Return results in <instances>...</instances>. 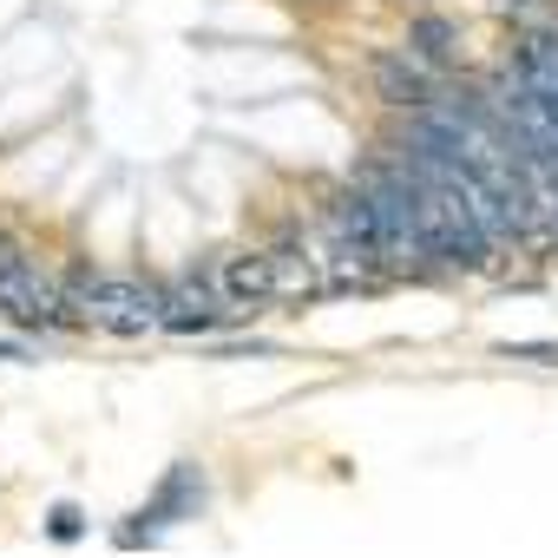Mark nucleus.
<instances>
[{
	"label": "nucleus",
	"mask_w": 558,
	"mask_h": 558,
	"mask_svg": "<svg viewBox=\"0 0 558 558\" xmlns=\"http://www.w3.org/2000/svg\"><path fill=\"white\" fill-rule=\"evenodd\" d=\"M66 303L80 323L112 329V336H145L165 323V290H145L132 276H106V269H66Z\"/></svg>",
	"instance_id": "obj_1"
},
{
	"label": "nucleus",
	"mask_w": 558,
	"mask_h": 558,
	"mask_svg": "<svg viewBox=\"0 0 558 558\" xmlns=\"http://www.w3.org/2000/svg\"><path fill=\"white\" fill-rule=\"evenodd\" d=\"M362 197L375 210V230H381V256L395 269H421L434 250H427V230H421V210H414V178L408 165H368L362 178Z\"/></svg>",
	"instance_id": "obj_2"
},
{
	"label": "nucleus",
	"mask_w": 558,
	"mask_h": 558,
	"mask_svg": "<svg viewBox=\"0 0 558 558\" xmlns=\"http://www.w3.org/2000/svg\"><path fill=\"white\" fill-rule=\"evenodd\" d=\"M0 310H8L14 323H27V329H60L66 310H73L66 283H53V276L8 236H0Z\"/></svg>",
	"instance_id": "obj_3"
},
{
	"label": "nucleus",
	"mask_w": 558,
	"mask_h": 558,
	"mask_svg": "<svg viewBox=\"0 0 558 558\" xmlns=\"http://www.w3.org/2000/svg\"><path fill=\"white\" fill-rule=\"evenodd\" d=\"M197 512H204V473H197V466H178V473L165 480V493H158V499H151V506L138 512L145 525H125V532H119V545L158 538L165 525H178V519H197Z\"/></svg>",
	"instance_id": "obj_4"
},
{
	"label": "nucleus",
	"mask_w": 558,
	"mask_h": 558,
	"mask_svg": "<svg viewBox=\"0 0 558 558\" xmlns=\"http://www.w3.org/2000/svg\"><path fill=\"white\" fill-rule=\"evenodd\" d=\"M375 80H381V99H388V106H427V60H421V53L381 60Z\"/></svg>",
	"instance_id": "obj_5"
},
{
	"label": "nucleus",
	"mask_w": 558,
	"mask_h": 558,
	"mask_svg": "<svg viewBox=\"0 0 558 558\" xmlns=\"http://www.w3.org/2000/svg\"><path fill=\"white\" fill-rule=\"evenodd\" d=\"M223 323V310H210V283H178V290H165V329H217Z\"/></svg>",
	"instance_id": "obj_6"
},
{
	"label": "nucleus",
	"mask_w": 558,
	"mask_h": 558,
	"mask_svg": "<svg viewBox=\"0 0 558 558\" xmlns=\"http://www.w3.org/2000/svg\"><path fill=\"white\" fill-rule=\"evenodd\" d=\"M217 290L236 296V303L269 296V290H276V283H269V256H223V263H217Z\"/></svg>",
	"instance_id": "obj_7"
},
{
	"label": "nucleus",
	"mask_w": 558,
	"mask_h": 558,
	"mask_svg": "<svg viewBox=\"0 0 558 558\" xmlns=\"http://www.w3.org/2000/svg\"><path fill=\"white\" fill-rule=\"evenodd\" d=\"M414 40H421V47H414V53H421V60H440V53H447V40H453V34H447V21H421V27H414Z\"/></svg>",
	"instance_id": "obj_8"
},
{
	"label": "nucleus",
	"mask_w": 558,
	"mask_h": 558,
	"mask_svg": "<svg viewBox=\"0 0 558 558\" xmlns=\"http://www.w3.org/2000/svg\"><path fill=\"white\" fill-rule=\"evenodd\" d=\"M47 532H53V538H80V532H86V512H80V506H53V512H47Z\"/></svg>",
	"instance_id": "obj_9"
},
{
	"label": "nucleus",
	"mask_w": 558,
	"mask_h": 558,
	"mask_svg": "<svg viewBox=\"0 0 558 558\" xmlns=\"http://www.w3.org/2000/svg\"><path fill=\"white\" fill-rule=\"evenodd\" d=\"M506 355H525V362H551V368H558V349H532V342H519V349H506Z\"/></svg>",
	"instance_id": "obj_10"
},
{
	"label": "nucleus",
	"mask_w": 558,
	"mask_h": 558,
	"mask_svg": "<svg viewBox=\"0 0 558 558\" xmlns=\"http://www.w3.org/2000/svg\"><path fill=\"white\" fill-rule=\"evenodd\" d=\"M0 362H27V349L21 342H0Z\"/></svg>",
	"instance_id": "obj_11"
},
{
	"label": "nucleus",
	"mask_w": 558,
	"mask_h": 558,
	"mask_svg": "<svg viewBox=\"0 0 558 558\" xmlns=\"http://www.w3.org/2000/svg\"><path fill=\"white\" fill-rule=\"evenodd\" d=\"M499 8H525V0H499Z\"/></svg>",
	"instance_id": "obj_12"
}]
</instances>
